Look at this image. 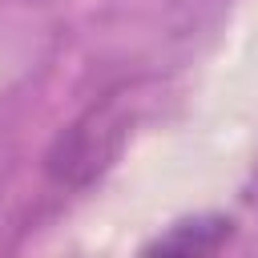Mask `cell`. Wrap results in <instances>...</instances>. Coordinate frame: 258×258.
<instances>
[{
  "instance_id": "6da1fadb",
  "label": "cell",
  "mask_w": 258,
  "mask_h": 258,
  "mask_svg": "<svg viewBox=\"0 0 258 258\" xmlns=\"http://www.w3.org/2000/svg\"><path fill=\"white\" fill-rule=\"evenodd\" d=\"M129 121H133V113H129L125 89H113L101 101H93L69 129L56 133L52 149L44 153L48 177L69 189L97 181L113 165V157L121 153V145L129 137Z\"/></svg>"
},
{
  "instance_id": "7a4b0ae2",
  "label": "cell",
  "mask_w": 258,
  "mask_h": 258,
  "mask_svg": "<svg viewBox=\"0 0 258 258\" xmlns=\"http://www.w3.org/2000/svg\"><path fill=\"white\" fill-rule=\"evenodd\" d=\"M238 222L230 214H194L177 218L165 234L145 242V254H214L234 238Z\"/></svg>"
}]
</instances>
